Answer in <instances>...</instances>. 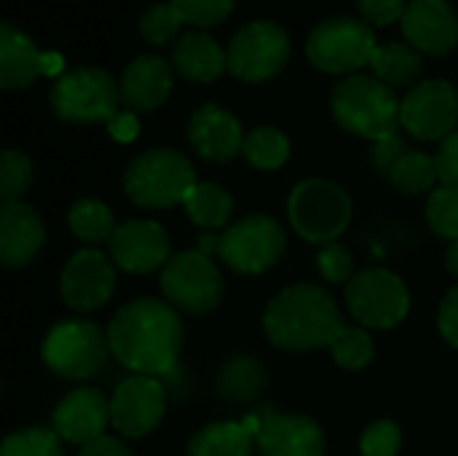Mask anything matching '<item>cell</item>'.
<instances>
[{"label":"cell","mask_w":458,"mask_h":456,"mask_svg":"<svg viewBox=\"0 0 458 456\" xmlns=\"http://www.w3.org/2000/svg\"><path fill=\"white\" fill-rule=\"evenodd\" d=\"M287 212H290L293 228L306 242L330 245L352 223V199L338 183L311 177L293 188Z\"/></svg>","instance_id":"obj_6"},{"label":"cell","mask_w":458,"mask_h":456,"mask_svg":"<svg viewBox=\"0 0 458 456\" xmlns=\"http://www.w3.org/2000/svg\"><path fill=\"white\" fill-rule=\"evenodd\" d=\"M115 290V263L105 253L86 247L75 253L59 277V293L64 304L75 312H94L113 298Z\"/></svg>","instance_id":"obj_15"},{"label":"cell","mask_w":458,"mask_h":456,"mask_svg":"<svg viewBox=\"0 0 458 456\" xmlns=\"http://www.w3.org/2000/svg\"><path fill=\"white\" fill-rule=\"evenodd\" d=\"M172 65L164 56L142 54L126 65L118 89L121 105L131 113H150L166 102L172 94Z\"/></svg>","instance_id":"obj_22"},{"label":"cell","mask_w":458,"mask_h":456,"mask_svg":"<svg viewBox=\"0 0 458 456\" xmlns=\"http://www.w3.org/2000/svg\"><path fill=\"white\" fill-rule=\"evenodd\" d=\"M51 108L70 124H110L121 110V89L102 67L64 70L51 86Z\"/></svg>","instance_id":"obj_5"},{"label":"cell","mask_w":458,"mask_h":456,"mask_svg":"<svg viewBox=\"0 0 458 456\" xmlns=\"http://www.w3.org/2000/svg\"><path fill=\"white\" fill-rule=\"evenodd\" d=\"M435 161H437V172H440V185H456L458 188V129L440 142Z\"/></svg>","instance_id":"obj_42"},{"label":"cell","mask_w":458,"mask_h":456,"mask_svg":"<svg viewBox=\"0 0 458 456\" xmlns=\"http://www.w3.org/2000/svg\"><path fill=\"white\" fill-rule=\"evenodd\" d=\"M437 325H440V333L443 339L456 347L458 349V285L451 288L440 304V314H437Z\"/></svg>","instance_id":"obj_43"},{"label":"cell","mask_w":458,"mask_h":456,"mask_svg":"<svg viewBox=\"0 0 458 456\" xmlns=\"http://www.w3.org/2000/svg\"><path fill=\"white\" fill-rule=\"evenodd\" d=\"M290 38L287 32L268 19L244 24L228 43V70L247 83L271 81L290 62Z\"/></svg>","instance_id":"obj_12"},{"label":"cell","mask_w":458,"mask_h":456,"mask_svg":"<svg viewBox=\"0 0 458 456\" xmlns=\"http://www.w3.org/2000/svg\"><path fill=\"white\" fill-rule=\"evenodd\" d=\"M166 411V392L153 376H129L110 398V425L123 438L150 435Z\"/></svg>","instance_id":"obj_14"},{"label":"cell","mask_w":458,"mask_h":456,"mask_svg":"<svg viewBox=\"0 0 458 456\" xmlns=\"http://www.w3.org/2000/svg\"><path fill=\"white\" fill-rule=\"evenodd\" d=\"M405 153H408V151H405L403 137H400V134H394V137H386V140L373 142L370 164H373V169H376V172H381V175H392V169L397 167V161H400Z\"/></svg>","instance_id":"obj_41"},{"label":"cell","mask_w":458,"mask_h":456,"mask_svg":"<svg viewBox=\"0 0 458 456\" xmlns=\"http://www.w3.org/2000/svg\"><path fill=\"white\" fill-rule=\"evenodd\" d=\"M244 140L239 118L220 105H201L188 118V142L207 161L225 164L236 159L244 151Z\"/></svg>","instance_id":"obj_19"},{"label":"cell","mask_w":458,"mask_h":456,"mask_svg":"<svg viewBox=\"0 0 458 456\" xmlns=\"http://www.w3.org/2000/svg\"><path fill=\"white\" fill-rule=\"evenodd\" d=\"M185 212L196 226L204 228H223L231 220L233 199L231 194L217 183H196L193 191L185 199Z\"/></svg>","instance_id":"obj_27"},{"label":"cell","mask_w":458,"mask_h":456,"mask_svg":"<svg viewBox=\"0 0 458 456\" xmlns=\"http://www.w3.org/2000/svg\"><path fill=\"white\" fill-rule=\"evenodd\" d=\"M113 357L134 376H164L182 352L180 312L158 298H137L121 306L107 325Z\"/></svg>","instance_id":"obj_1"},{"label":"cell","mask_w":458,"mask_h":456,"mask_svg":"<svg viewBox=\"0 0 458 456\" xmlns=\"http://www.w3.org/2000/svg\"><path fill=\"white\" fill-rule=\"evenodd\" d=\"M185 24L193 27H215L225 22L236 5V0H172Z\"/></svg>","instance_id":"obj_37"},{"label":"cell","mask_w":458,"mask_h":456,"mask_svg":"<svg viewBox=\"0 0 458 456\" xmlns=\"http://www.w3.org/2000/svg\"><path fill=\"white\" fill-rule=\"evenodd\" d=\"M244 159L263 172L279 169L287 164L290 159V140L284 132L274 129V126H258L247 134L244 140Z\"/></svg>","instance_id":"obj_30"},{"label":"cell","mask_w":458,"mask_h":456,"mask_svg":"<svg viewBox=\"0 0 458 456\" xmlns=\"http://www.w3.org/2000/svg\"><path fill=\"white\" fill-rule=\"evenodd\" d=\"M161 290L177 312L207 314L223 301V274L201 250H185L161 269Z\"/></svg>","instance_id":"obj_9"},{"label":"cell","mask_w":458,"mask_h":456,"mask_svg":"<svg viewBox=\"0 0 458 456\" xmlns=\"http://www.w3.org/2000/svg\"><path fill=\"white\" fill-rule=\"evenodd\" d=\"M0 456H64L62 438L46 427L16 430L3 441Z\"/></svg>","instance_id":"obj_33"},{"label":"cell","mask_w":458,"mask_h":456,"mask_svg":"<svg viewBox=\"0 0 458 456\" xmlns=\"http://www.w3.org/2000/svg\"><path fill=\"white\" fill-rule=\"evenodd\" d=\"M400 24L419 54L443 56L458 46V16L445 0H411Z\"/></svg>","instance_id":"obj_18"},{"label":"cell","mask_w":458,"mask_h":456,"mask_svg":"<svg viewBox=\"0 0 458 456\" xmlns=\"http://www.w3.org/2000/svg\"><path fill=\"white\" fill-rule=\"evenodd\" d=\"M255 435L247 433L244 422H212L201 427L191 443L188 456H252Z\"/></svg>","instance_id":"obj_25"},{"label":"cell","mask_w":458,"mask_h":456,"mask_svg":"<svg viewBox=\"0 0 458 456\" xmlns=\"http://www.w3.org/2000/svg\"><path fill=\"white\" fill-rule=\"evenodd\" d=\"M67 223H70V231L86 245L110 242L115 228H118L115 218H113V210L99 199H78L70 207Z\"/></svg>","instance_id":"obj_28"},{"label":"cell","mask_w":458,"mask_h":456,"mask_svg":"<svg viewBox=\"0 0 458 456\" xmlns=\"http://www.w3.org/2000/svg\"><path fill=\"white\" fill-rule=\"evenodd\" d=\"M445 266H448V271H451V274L458 280V239H454V242H451V247H448Z\"/></svg>","instance_id":"obj_47"},{"label":"cell","mask_w":458,"mask_h":456,"mask_svg":"<svg viewBox=\"0 0 458 456\" xmlns=\"http://www.w3.org/2000/svg\"><path fill=\"white\" fill-rule=\"evenodd\" d=\"M389 180L394 183L397 191L403 194H432L435 185L440 183V172H437V161L435 156L429 153H421V151H408L397 167L392 169Z\"/></svg>","instance_id":"obj_29"},{"label":"cell","mask_w":458,"mask_h":456,"mask_svg":"<svg viewBox=\"0 0 458 456\" xmlns=\"http://www.w3.org/2000/svg\"><path fill=\"white\" fill-rule=\"evenodd\" d=\"M427 218L437 237L458 239V188L456 185H437L427 202Z\"/></svg>","instance_id":"obj_34"},{"label":"cell","mask_w":458,"mask_h":456,"mask_svg":"<svg viewBox=\"0 0 458 456\" xmlns=\"http://www.w3.org/2000/svg\"><path fill=\"white\" fill-rule=\"evenodd\" d=\"M78 456H131V452L113 435H102L86 446H81V454Z\"/></svg>","instance_id":"obj_45"},{"label":"cell","mask_w":458,"mask_h":456,"mask_svg":"<svg viewBox=\"0 0 458 456\" xmlns=\"http://www.w3.org/2000/svg\"><path fill=\"white\" fill-rule=\"evenodd\" d=\"M169 234L156 220H126L110 239V258L129 274H150L169 263Z\"/></svg>","instance_id":"obj_16"},{"label":"cell","mask_w":458,"mask_h":456,"mask_svg":"<svg viewBox=\"0 0 458 456\" xmlns=\"http://www.w3.org/2000/svg\"><path fill=\"white\" fill-rule=\"evenodd\" d=\"M284 228L271 215H247L225 228L217 245V255L231 271L255 277L274 269L284 255Z\"/></svg>","instance_id":"obj_10"},{"label":"cell","mask_w":458,"mask_h":456,"mask_svg":"<svg viewBox=\"0 0 458 456\" xmlns=\"http://www.w3.org/2000/svg\"><path fill=\"white\" fill-rule=\"evenodd\" d=\"M255 438L260 456H325V433L311 417L263 409Z\"/></svg>","instance_id":"obj_17"},{"label":"cell","mask_w":458,"mask_h":456,"mask_svg":"<svg viewBox=\"0 0 458 456\" xmlns=\"http://www.w3.org/2000/svg\"><path fill=\"white\" fill-rule=\"evenodd\" d=\"M43 73V54L32 43L30 35L16 30L13 24H0V86L5 91H16L30 86Z\"/></svg>","instance_id":"obj_24"},{"label":"cell","mask_w":458,"mask_h":456,"mask_svg":"<svg viewBox=\"0 0 458 456\" xmlns=\"http://www.w3.org/2000/svg\"><path fill=\"white\" fill-rule=\"evenodd\" d=\"M403 129L416 140H445L458 129V89L443 78L416 83L403 99Z\"/></svg>","instance_id":"obj_13"},{"label":"cell","mask_w":458,"mask_h":456,"mask_svg":"<svg viewBox=\"0 0 458 456\" xmlns=\"http://www.w3.org/2000/svg\"><path fill=\"white\" fill-rule=\"evenodd\" d=\"M62 73H64V62H62V56H59V54H54V51L43 54V75H54V78H59Z\"/></svg>","instance_id":"obj_46"},{"label":"cell","mask_w":458,"mask_h":456,"mask_svg":"<svg viewBox=\"0 0 458 456\" xmlns=\"http://www.w3.org/2000/svg\"><path fill=\"white\" fill-rule=\"evenodd\" d=\"M110 352V339L99 325L86 320H64L56 323L43 341V363L51 374L83 382L102 371Z\"/></svg>","instance_id":"obj_8"},{"label":"cell","mask_w":458,"mask_h":456,"mask_svg":"<svg viewBox=\"0 0 458 456\" xmlns=\"http://www.w3.org/2000/svg\"><path fill=\"white\" fill-rule=\"evenodd\" d=\"M335 121L365 140H386L394 137L397 129L403 126L400 110L403 99L394 94L392 86L378 81L376 75H349L344 78L330 99Z\"/></svg>","instance_id":"obj_3"},{"label":"cell","mask_w":458,"mask_h":456,"mask_svg":"<svg viewBox=\"0 0 458 456\" xmlns=\"http://www.w3.org/2000/svg\"><path fill=\"white\" fill-rule=\"evenodd\" d=\"M182 24L185 22L172 3H158V5H150L140 16V35H142V40H148L153 46H164V43H172L174 38H180L177 32Z\"/></svg>","instance_id":"obj_35"},{"label":"cell","mask_w":458,"mask_h":456,"mask_svg":"<svg viewBox=\"0 0 458 456\" xmlns=\"http://www.w3.org/2000/svg\"><path fill=\"white\" fill-rule=\"evenodd\" d=\"M330 352H333V360L346 368V371H362L370 366L373 355H376V347H373V339L365 328L360 325H344L335 339L330 341Z\"/></svg>","instance_id":"obj_31"},{"label":"cell","mask_w":458,"mask_h":456,"mask_svg":"<svg viewBox=\"0 0 458 456\" xmlns=\"http://www.w3.org/2000/svg\"><path fill=\"white\" fill-rule=\"evenodd\" d=\"M266 376H263V368L260 363L250 360V357H236L225 366V371L220 374V390L228 400H236V403H244V400H252L260 387H263Z\"/></svg>","instance_id":"obj_32"},{"label":"cell","mask_w":458,"mask_h":456,"mask_svg":"<svg viewBox=\"0 0 458 456\" xmlns=\"http://www.w3.org/2000/svg\"><path fill=\"white\" fill-rule=\"evenodd\" d=\"M352 269H354V261H352V253L338 245V242H330V245H322L319 255H317V271L330 282V285H349L352 282Z\"/></svg>","instance_id":"obj_39"},{"label":"cell","mask_w":458,"mask_h":456,"mask_svg":"<svg viewBox=\"0 0 458 456\" xmlns=\"http://www.w3.org/2000/svg\"><path fill=\"white\" fill-rule=\"evenodd\" d=\"M107 132H110L113 140H118V142H131V140L137 137V132H140L137 113H131V110L118 113V116L107 124Z\"/></svg>","instance_id":"obj_44"},{"label":"cell","mask_w":458,"mask_h":456,"mask_svg":"<svg viewBox=\"0 0 458 456\" xmlns=\"http://www.w3.org/2000/svg\"><path fill=\"white\" fill-rule=\"evenodd\" d=\"M357 8H360L365 24L386 27V24L403 22L408 3L405 0H357Z\"/></svg>","instance_id":"obj_40"},{"label":"cell","mask_w":458,"mask_h":456,"mask_svg":"<svg viewBox=\"0 0 458 456\" xmlns=\"http://www.w3.org/2000/svg\"><path fill=\"white\" fill-rule=\"evenodd\" d=\"M46 245V226L35 207L3 202L0 207V261L5 269L30 266Z\"/></svg>","instance_id":"obj_21"},{"label":"cell","mask_w":458,"mask_h":456,"mask_svg":"<svg viewBox=\"0 0 458 456\" xmlns=\"http://www.w3.org/2000/svg\"><path fill=\"white\" fill-rule=\"evenodd\" d=\"M196 183V169L188 156L172 148H153L140 153L123 175L126 196L145 210H169L185 204Z\"/></svg>","instance_id":"obj_4"},{"label":"cell","mask_w":458,"mask_h":456,"mask_svg":"<svg viewBox=\"0 0 458 456\" xmlns=\"http://www.w3.org/2000/svg\"><path fill=\"white\" fill-rule=\"evenodd\" d=\"M172 67L193 83H212L228 70V54L220 48V43L201 32L191 30L180 35L172 46Z\"/></svg>","instance_id":"obj_23"},{"label":"cell","mask_w":458,"mask_h":456,"mask_svg":"<svg viewBox=\"0 0 458 456\" xmlns=\"http://www.w3.org/2000/svg\"><path fill=\"white\" fill-rule=\"evenodd\" d=\"M32 185V161L13 148L0 156V196L3 202H21V194Z\"/></svg>","instance_id":"obj_36"},{"label":"cell","mask_w":458,"mask_h":456,"mask_svg":"<svg viewBox=\"0 0 458 456\" xmlns=\"http://www.w3.org/2000/svg\"><path fill=\"white\" fill-rule=\"evenodd\" d=\"M376 48L378 43L373 27L352 16H333L317 24L306 40L309 62L330 75H346V73L357 75V70L370 65Z\"/></svg>","instance_id":"obj_7"},{"label":"cell","mask_w":458,"mask_h":456,"mask_svg":"<svg viewBox=\"0 0 458 456\" xmlns=\"http://www.w3.org/2000/svg\"><path fill=\"white\" fill-rule=\"evenodd\" d=\"M346 306L362 328H397L411 312L408 285L389 269H365L346 285Z\"/></svg>","instance_id":"obj_11"},{"label":"cell","mask_w":458,"mask_h":456,"mask_svg":"<svg viewBox=\"0 0 458 456\" xmlns=\"http://www.w3.org/2000/svg\"><path fill=\"white\" fill-rule=\"evenodd\" d=\"M403 446V433L394 422H376L360 438L362 456H397Z\"/></svg>","instance_id":"obj_38"},{"label":"cell","mask_w":458,"mask_h":456,"mask_svg":"<svg viewBox=\"0 0 458 456\" xmlns=\"http://www.w3.org/2000/svg\"><path fill=\"white\" fill-rule=\"evenodd\" d=\"M370 67L386 86H416L424 73V59L411 43H386L376 48Z\"/></svg>","instance_id":"obj_26"},{"label":"cell","mask_w":458,"mask_h":456,"mask_svg":"<svg viewBox=\"0 0 458 456\" xmlns=\"http://www.w3.org/2000/svg\"><path fill=\"white\" fill-rule=\"evenodd\" d=\"M110 425V403L99 390H72L64 395V400L56 406L51 417L54 433L64 443L86 446L105 435V427Z\"/></svg>","instance_id":"obj_20"},{"label":"cell","mask_w":458,"mask_h":456,"mask_svg":"<svg viewBox=\"0 0 458 456\" xmlns=\"http://www.w3.org/2000/svg\"><path fill=\"white\" fill-rule=\"evenodd\" d=\"M341 328V306L319 285H290L274 296L263 312L266 339L284 352L330 347Z\"/></svg>","instance_id":"obj_2"}]
</instances>
